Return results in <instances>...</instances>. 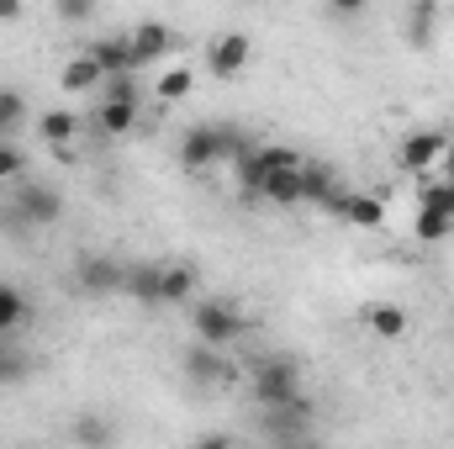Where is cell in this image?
Masks as SVG:
<instances>
[{
  "instance_id": "obj_1",
  "label": "cell",
  "mask_w": 454,
  "mask_h": 449,
  "mask_svg": "<svg viewBox=\"0 0 454 449\" xmlns=\"http://www.w3.org/2000/svg\"><path fill=\"white\" fill-rule=\"evenodd\" d=\"M243 154H248V143H243V127L238 122H196L180 138V169L185 175H207L217 164L232 169Z\"/></svg>"
},
{
  "instance_id": "obj_2",
  "label": "cell",
  "mask_w": 454,
  "mask_h": 449,
  "mask_svg": "<svg viewBox=\"0 0 454 449\" xmlns=\"http://www.w3.org/2000/svg\"><path fill=\"white\" fill-rule=\"evenodd\" d=\"M248 391H254L259 413L286 407V402H296V397H301V365H296L291 354H270V359H259V365H254Z\"/></svg>"
},
{
  "instance_id": "obj_3",
  "label": "cell",
  "mask_w": 454,
  "mask_h": 449,
  "mask_svg": "<svg viewBox=\"0 0 454 449\" xmlns=\"http://www.w3.org/2000/svg\"><path fill=\"white\" fill-rule=\"evenodd\" d=\"M191 334H196V343L227 354V343H238L248 334V323H243V312L227 296H207V302H191Z\"/></svg>"
},
{
  "instance_id": "obj_4",
  "label": "cell",
  "mask_w": 454,
  "mask_h": 449,
  "mask_svg": "<svg viewBox=\"0 0 454 449\" xmlns=\"http://www.w3.org/2000/svg\"><path fill=\"white\" fill-rule=\"evenodd\" d=\"M0 212H11L16 227H59V223H64V212H69V201H64V191H59V185L21 180V185H16V196H11V207H0Z\"/></svg>"
},
{
  "instance_id": "obj_5",
  "label": "cell",
  "mask_w": 454,
  "mask_h": 449,
  "mask_svg": "<svg viewBox=\"0 0 454 449\" xmlns=\"http://www.w3.org/2000/svg\"><path fill=\"white\" fill-rule=\"evenodd\" d=\"M450 132L444 127H418V132H407L402 143H396V164L407 169V175H428V169H439L444 159H450Z\"/></svg>"
},
{
  "instance_id": "obj_6",
  "label": "cell",
  "mask_w": 454,
  "mask_h": 449,
  "mask_svg": "<svg viewBox=\"0 0 454 449\" xmlns=\"http://www.w3.org/2000/svg\"><path fill=\"white\" fill-rule=\"evenodd\" d=\"M312 418H317V407H312L307 397H296V402H286V407L259 413V434H264L270 445H301V439H312Z\"/></svg>"
},
{
  "instance_id": "obj_7",
  "label": "cell",
  "mask_w": 454,
  "mask_h": 449,
  "mask_svg": "<svg viewBox=\"0 0 454 449\" xmlns=\"http://www.w3.org/2000/svg\"><path fill=\"white\" fill-rule=\"evenodd\" d=\"M180 375H185L191 386H207V391H217V386H232V381H238V365L227 359L223 349L185 343V349H180Z\"/></svg>"
},
{
  "instance_id": "obj_8",
  "label": "cell",
  "mask_w": 454,
  "mask_h": 449,
  "mask_svg": "<svg viewBox=\"0 0 454 449\" xmlns=\"http://www.w3.org/2000/svg\"><path fill=\"white\" fill-rule=\"evenodd\" d=\"M74 280H80L85 296H121V286H127V264H121L116 254H80Z\"/></svg>"
},
{
  "instance_id": "obj_9",
  "label": "cell",
  "mask_w": 454,
  "mask_h": 449,
  "mask_svg": "<svg viewBox=\"0 0 454 449\" xmlns=\"http://www.w3.org/2000/svg\"><path fill=\"white\" fill-rule=\"evenodd\" d=\"M248 53H254V37L248 32H217L207 43V75L212 80H238L248 69Z\"/></svg>"
},
{
  "instance_id": "obj_10",
  "label": "cell",
  "mask_w": 454,
  "mask_h": 449,
  "mask_svg": "<svg viewBox=\"0 0 454 449\" xmlns=\"http://www.w3.org/2000/svg\"><path fill=\"white\" fill-rule=\"evenodd\" d=\"M127 48H132V69H148V64H159L175 48V27L169 21H137L127 32Z\"/></svg>"
},
{
  "instance_id": "obj_11",
  "label": "cell",
  "mask_w": 454,
  "mask_h": 449,
  "mask_svg": "<svg viewBox=\"0 0 454 449\" xmlns=\"http://www.w3.org/2000/svg\"><path fill=\"white\" fill-rule=\"evenodd\" d=\"M328 212H333L339 223H348V227H364V232L386 227V201H380V196H370V191H339Z\"/></svg>"
},
{
  "instance_id": "obj_12",
  "label": "cell",
  "mask_w": 454,
  "mask_h": 449,
  "mask_svg": "<svg viewBox=\"0 0 454 449\" xmlns=\"http://www.w3.org/2000/svg\"><path fill=\"white\" fill-rule=\"evenodd\" d=\"M137 116H143V101H106V96H101V106L90 112V127H96L101 138H127V132L137 127Z\"/></svg>"
},
{
  "instance_id": "obj_13",
  "label": "cell",
  "mask_w": 454,
  "mask_h": 449,
  "mask_svg": "<svg viewBox=\"0 0 454 449\" xmlns=\"http://www.w3.org/2000/svg\"><path fill=\"white\" fill-rule=\"evenodd\" d=\"M333 196H339V175H333V164H301V207H333Z\"/></svg>"
},
{
  "instance_id": "obj_14",
  "label": "cell",
  "mask_w": 454,
  "mask_h": 449,
  "mask_svg": "<svg viewBox=\"0 0 454 449\" xmlns=\"http://www.w3.org/2000/svg\"><path fill=\"white\" fill-rule=\"evenodd\" d=\"M85 53L96 59V69H101L106 80H121V75H137V69H132V48H127V32H116V37H101V43H90Z\"/></svg>"
},
{
  "instance_id": "obj_15",
  "label": "cell",
  "mask_w": 454,
  "mask_h": 449,
  "mask_svg": "<svg viewBox=\"0 0 454 449\" xmlns=\"http://www.w3.org/2000/svg\"><path fill=\"white\" fill-rule=\"evenodd\" d=\"M59 91H69V96L106 91V75L96 69V59H90V53H74V59H64V69H59Z\"/></svg>"
},
{
  "instance_id": "obj_16",
  "label": "cell",
  "mask_w": 454,
  "mask_h": 449,
  "mask_svg": "<svg viewBox=\"0 0 454 449\" xmlns=\"http://www.w3.org/2000/svg\"><path fill=\"white\" fill-rule=\"evenodd\" d=\"M164 264H127V286H121V296H132V302H143V307H164Z\"/></svg>"
},
{
  "instance_id": "obj_17",
  "label": "cell",
  "mask_w": 454,
  "mask_h": 449,
  "mask_svg": "<svg viewBox=\"0 0 454 449\" xmlns=\"http://www.w3.org/2000/svg\"><path fill=\"white\" fill-rule=\"evenodd\" d=\"M80 132H85V116H80V112H64V106H53V112L37 116V138H43V143H53V148H69Z\"/></svg>"
},
{
  "instance_id": "obj_18",
  "label": "cell",
  "mask_w": 454,
  "mask_h": 449,
  "mask_svg": "<svg viewBox=\"0 0 454 449\" xmlns=\"http://www.w3.org/2000/svg\"><path fill=\"white\" fill-rule=\"evenodd\" d=\"M27 323H32V302H27V291L11 286V280H0V338L21 334Z\"/></svg>"
},
{
  "instance_id": "obj_19",
  "label": "cell",
  "mask_w": 454,
  "mask_h": 449,
  "mask_svg": "<svg viewBox=\"0 0 454 449\" xmlns=\"http://www.w3.org/2000/svg\"><path fill=\"white\" fill-rule=\"evenodd\" d=\"M364 328H370L375 338H386V343H396V338H407L412 318H407L396 302H380V307H370V312H364Z\"/></svg>"
},
{
  "instance_id": "obj_20",
  "label": "cell",
  "mask_w": 454,
  "mask_h": 449,
  "mask_svg": "<svg viewBox=\"0 0 454 449\" xmlns=\"http://www.w3.org/2000/svg\"><path fill=\"white\" fill-rule=\"evenodd\" d=\"M69 439H74L80 449H112L116 429H112V418H101V413H80L74 429H69Z\"/></svg>"
},
{
  "instance_id": "obj_21",
  "label": "cell",
  "mask_w": 454,
  "mask_h": 449,
  "mask_svg": "<svg viewBox=\"0 0 454 449\" xmlns=\"http://www.w3.org/2000/svg\"><path fill=\"white\" fill-rule=\"evenodd\" d=\"M191 91H196V69H191V64H169V69H164V75L153 80V96H159L164 106H175V101H185Z\"/></svg>"
},
{
  "instance_id": "obj_22",
  "label": "cell",
  "mask_w": 454,
  "mask_h": 449,
  "mask_svg": "<svg viewBox=\"0 0 454 449\" xmlns=\"http://www.w3.org/2000/svg\"><path fill=\"white\" fill-rule=\"evenodd\" d=\"M259 201L270 207H301V169H280L259 185Z\"/></svg>"
},
{
  "instance_id": "obj_23",
  "label": "cell",
  "mask_w": 454,
  "mask_h": 449,
  "mask_svg": "<svg viewBox=\"0 0 454 449\" xmlns=\"http://www.w3.org/2000/svg\"><path fill=\"white\" fill-rule=\"evenodd\" d=\"M27 127V96L16 85H0V143H11Z\"/></svg>"
},
{
  "instance_id": "obj_24",
  "label": "cell",
  "mask_w": 454,
  "mask_h": 449,
  "mask_svg": "<svg viewBox=\"0 0 454 449\" xmlns=\"http://www.w3.org/2000/svg\"><path fill=\"white\" fill-rule=\"evenodd\" d=\"M254 164H259V175L270 180V175H280V169H301L307 159H301L296 148H286V143H259V148H254Z\"/></svg>"
},
{
  "instance_id": "obj_25",
  "label": "cell",
  "mask_w": 454,
  "mask_h": 449,
  "mask_svg": "<svg viewBox=\"0 0 454 449\" xmlns=\"http://www.w3.org/2000/svg\"><path fill=\"white\" fill-rule=\"evenodd\" d=\"M164 307H185L196 296V270L191 264H164Z\"/></svg>"
},
{
  "instance_id": "obj_26",
  "label": "cell",
  "mask_w": 454,
  "mask_h": 449,
  "mask_svg": "<svg viewBox=\"0 0 454 449\" xmlns=\"http://www.w3.org/2000/svg\"><path fill=\"white\" fill-rule=\"evenodd\" d=\"M27 375H32L27 349H21V343H11V338H0V386H21Z\"/></svg>"
},
{
  "instance_id": "obj_27",
  "label": "cell",
  "mask_w": 454,
  "mask_h": 449,
  "mask_svg": "<svg viewBox=\"0 0 454 449\" xmlns=\"http://www.w3.org/2000/svg\"><path fill=\"white\" fill-rule=\"evenodd\" d=\"M434 27H439V5H434V0H418V5H407V37H412L418 48L434 37Z\"/></svg>"
},
{
  "instance_id": "obj_28",
  "label": "cell",
  "mask_w": 454,
  "mask_h": 449,
  "mask_svg": "<svg viewBox=\"0 0 454 449\" xmlns=\"http://www.w3.org/2000/svg\"><path fill=\"white\" fill-rule=\"evenodd\" d=\"M418 212H434V217L454 223V185H450V180H434V185H423V196H418Z\"/></svg>"
},
{
  "instance_id": "obj_29",
  "label": "cell",
  "mask_w": 454,
  "mask_h": 449,
  "mask_svg": "<svg viewBox=\"0 0 454 449\" xmlns=\"http://www.w3.org/2000/svg\"><path fill=\"white\" fill-rule=\"evenodd\" d=\"M27 180V154L16 143H0V185H21Z\"/></svg>"
},
{
  "instance_id": "obj_30",
  "label": "cell",
  "mask_w": 454,
  "mask_h": 449,
  "mask_svg": "<svg viewBox=\"0 0 454 449\" xmlns=\"http://www.w3.org/2000/svg\"><path fill=\"white\" fill-rule=\"evenodd\" d=\"M412 232H418V243H444L454 232V223H444V217H434V212H418V223H412Z\"/></svg>"
},
{
  "instance_id": "obj_31",
  "label": "cell",
  "mask_w": 454,
  "mask_h": 449,
  "mask_svg": "<svg viewBox=\"0 0 454 449\" xmlns=\"http://www.w3.org/2000/svg\"><path fill=\"white\" fill-rule=\"evenodd\" d=\"M106 101H143V91H137V75H121V80H106V91H101Z\"/></svg>"
},
{
  "instance_id": "obj_32",
  "label": "cell",
  "mask_w": 454,
  "mask_h": 449,
  "mask_svg": "<svg viewBox=\"0 0 454 449\" xmlns=\"http://www.w3.org/2000/svg\"><path fill=\"white\" fill-rule=\"evenodd\" d=\"M53 11H59V21H69V27H80V21H90V16H96V5H90V0H59Z\"/></svg>"
},
{
  "instance_id": "obj_33",
  "label": "cell",
  "mask_w": 454,
  "mask_h": 449,
  "mask_svg": "<svg viewBox=\"0 0 454 449\" xmlns=\"http://www.w3.org/2000/svg\"><path fill=\"white\" fill-rule=\"evenodd\" d=\"M191 449H238V445H232V434H201Z\"/></svg>"
},
{
  "instance_id": "obj_34",
  "label": "cell",
  "mask_w": 454,
  "mask_h": 449,
  "mask_svg": "<svg viewBox=\"0 0 454 449\" xmlns=\"http://www.w3.org/2000/svg\"><path fill=\"white\" fill-rule=\"evenodd\" d=\"M21 16H27L21 0H0V21H21Z\"/></svg>"
},
{
  "instance_id": "obj_35",
  "label": "cell",
  "mask_w": 454,
  "mask_h": 449,
  "mask_svg": "<svg viewBox=\"0 0 454 449\" xmlns=\"http://www.w3.org/2000/svg\"><path fill=\"white\" fill-rule=\"evenodd\" d=\"M270 449H323L317 439H301V445H270Z\"/></svg>"
},
{
  "instance_id": "obj_36",
  "label": "cell",
  "mask_w": 454,
  "mask_h": 449,
  "mask_svg": "<svg viewBox=\"0 0 454 449\" xmlns=\"http://www.w3.org/2000/svg\"><path fill=\"white\" fill-rule=\"evenodd\" d=\"M444 180H450V185H454V154H450V159H444Z\"/></svg>"
}]
</instances>
